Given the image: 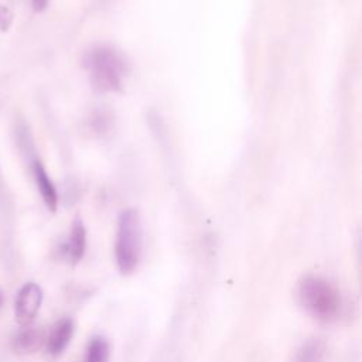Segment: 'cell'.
I'll return each instance as SVG.
<instances>
[{
	"mask_svg": "<svg viewBox=\"0 0 362 362\" xmlns=\"http://www.w3.org/2000/svg\"><path fill=\"white\" fill-rule=\"evenodd\" d=\"M89 74L90 85L98 93H116L122 90L127 64L122 54L109 45H95L82 58Z\"/></svg>",
	"mask_w": 362,
	"mask_h": 362,
	"instance_id": "cell-1",
	"label": "cell"
},
{
	"mask_svg": "<svg viewBox=\"0 0 362 362\" xmlns=\"http://www.w3.org/2000/svg\"><path fill=\"white\" fill-rule=\"evenodd\" d=\"M298 304L310 315L320 321H332L341 313V296L325 279L305 274L297 284Z\"/></svg>",
	"mask_w": 362,
	"mask_h": 362,
	"instance_id": "cell-2",
	"label": "cell"
},
{
	"mask_svg": "<svg viewBox=\"0 0 362 362\" xmlns=\"http://www.w3.org/2000/svg\"><path fill=\"white\" fill-rule=\"evenodd\" d=\"M143 247V226L137 209H123L117 218L115 257L122 274L133 273L140 262Z\"/></svg>",
	"mask_w": 362,
	"mask_h": 362,
	"instance_id": "cell-3",
	"label": "cell"
},
{
	"mask_svg": "<svg viewBox=\"0 0 362 362\" xmlns=\"http://www.w3.org/2000/svg\"><path fill=\"white\" fill-rule=\"evenodd\" d=\"M42 303V290L35 283H27L24 284L14 303V317L16 321L21 325H30L33 320L35 318L40 307Z\"/></svg>",
	"mask_w": 362,
	"mask_h": 362,
	"instance_id": "cell-4",
	"label": "cell"
},
{
	"mask_svg": "<svg viewBox=\"0 0 362 362\" xmlns=\"http://www.w3.org/2000/svg\"><path fill=\"white\" fill-rule=\"evenodd\" d=\"M86 247V228L81 216H76L71 225L68 240L64 245L65 257L72 263L76 264L82 260Z\"/></svg>",
	"mask_w": 362,
	"mask_h": 362,
	"instance_id": "cell-5",
	"label": "cell"
},
{
	"mask_svg": "<svg viewBox=\"0 0 362 362\" xmlns=\"http://www.w3.org/2000/svg\"><path fill=\"white\" fill-rule=\"evenodd\" d=\"M74 334V322L71 318L59 320L51 329L49 335L45 338L47 352L51 356H58L64 352L66 345L69 344Z\"/></svg>",
	"mask_w": 362,
	"mask_h": 362,
	"instance_id": "cell-6",
	"label": "cell"
},
{
	"mask_svg": "<svg viewBox=\"0 0 362 362\" xmlns=\"http://www.w3.org/2000/svg\"><path fill=\"white\" fill-rule=\"evenodd\" d=\"M45 344V334L40 327L25 325L17 332L13 339V348L17 354L25 355L38 351Z\"/></svg>",
	"mask_w": 362,
	"mask_h": 362,
	"instance_id": "cell-7",
	"label": "cell"
},
{
	"mask_svg": "<svg viewBox=\"0 0 362 362\" xmlns=\"http://www.w3.org/2000/svg\"><path fill=\"white\" fill-rule=\"evenodd\" d=\"M33 173H34L37 188L41 194V198H42L45 206L51 212H55L57 206H58V192H57V188H55L54 182L48 177V173L45 171V168H44V165L41 164L40 160H34Z\"/></svg>",
	"mask_w": 362,
	"mask_h": 362,
	"instance_id": "cell-8",
	"label": "cell"
},
{
	"mask_svg": "<svg viewBox=\"0 0 362 362\" xmlns=\"http://www.w3.org/2000/svg\"><path fill=\"white\" fill-rule=\"evenodd\" d=\"M325 355V344L318 338L305 341L296 352L291 362H322Z\"/></svg>",
	"mask_w": 362,
	"mask_h": 362,
	"instance_id": "cell-9",
	"label": "cell"
},
{
	"mask_svg": "<svg viewBox=\"0 0 362 362\" xmlns=\"http://www.w3.org/2000/svg\"><path fill=\"white\" fill-rule=\"evenodd\" d=\"M110 348L103 337H93L88 342L83 362H107Z\"/></svg>",
	"mask_w": 362,
	"mask_h": 362,
	"instance_id": "cell-10",
	"label": "cell"
},
{
	"mask_svg": "<svg viewBox=\"0 0 362 362\" xmlns=\"http://www.w3.org/2000/svg\"><path fill=\"white\" fill-rule=\"evenodd\" d=\"M11 21H13V14L10 8L0 4V30L7 31L8 27L11 25Z\"/></svg>",
	"mask_w": 362,
	"mask_h": 362,
	"instance_id": "cell-11",
	"label": "cell"
},
{
	"mask_svg": "<svg viewBox=\"0 0 362 362\" xmlns=\"http://www.w3.org/2000/svg\"><path fill=\"white\" fill-rule=\"evenodd\" d=\"M47 3H48V0H31L33 8L35 11H42L47 7Z\"/></svg>",
	"mask_w": 362,
	"mask_h": 362,
	"instance_id": "cell-12",
	"label": "cell"
},
{
	"mask_svg": "<svg viewBox=\"0 0 362 362\" xmlns=\"http://www.w3.org/2000/svg\"><path fill=\"white\" fill-rule=\"evenodd\" d=\"M1 301H3V296H1V291H0V305H1Z\"/></svg>",
	"mask_w": 362,
	"mask_h": 362,
	"instance_id": "cell-13",
	"label": "cell"
}]
</instances>
